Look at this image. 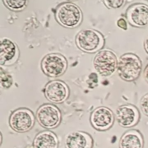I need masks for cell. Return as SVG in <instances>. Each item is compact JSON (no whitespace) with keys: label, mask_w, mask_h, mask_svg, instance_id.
Instances as JSON below:
<instances>
[{"label":"cell","mask_w":148,"mask_h":148,"mask_svg":"<svg viewBox=\"0 0 148 148\" xmlns=\"http://www.w3.org/2000/svg\"><path fill=\"white\" fill-rule=\"evenodd\" d=\"M127 18L129 23L137 27H144L148 24V6L139 3L128 10Z\"/></svg>","instance_id":"cell-12"},{"label":"cell","mask_w":148,"mask_h":148,"mask_svg":"<svg viewBox=\"0 0 148 148\" xmlns=\"http://www.w3.org/2000/svg\"><path fill=\"white\" fill-rule=\"evenodd\" d=\"M36 117L39 124L47 129L57 127L61 121L60 110L51 104H45L40 107L36 112Z\"/></svg>","instance_id":"cell-5"},{"label":"cell","mask_w":148,"mask_h":148,"mask_svg":"<svg viewBox=\"0 0 148 148\" xmlns=\"http://www.w3.org/2000/svg\"><path fill=\"white\" fill-rule=\"evenodd\" d=\"M144 46H145V49H146V51L148 53V37L146 39V40H145Z\"/></svg>","instance_id":"cell-22"},{"label":"cell","mask_w":148,"mask_h":148,"mask_svg":"<svg viewBox=\"0 0 148 148\" xmlns=\"http://www.w3.org/2000/svg\"><path fill=\"white\" fill-rule=\"evenodd\" d=\"M76 42L78 47L84 52L94 53L101 49L104 40L100 33L94 29L82 30L77 34Z\"/></svg>","instance_id":"cell-3"},{"label":"cell","mask_w":148,"mask_h":148,"mask_svg":"<svg viewBox=\"0 0 148 148\" xmlns=\"http://www.w3.org/2000/svg\"><path fill=\"white\" fill-rule=\"evenodd\" d=\"M67 62L63 56L58 54L46 56L41 62V68L44 73L50 77H57L66 71Z\"/></svg>","instance_id":"cell-7"},{"label":"cell","mask_w":148,"mask_h":148,"mask_svg":"<svg viewBox=\"0 0 148 148\" xmlns=\"http://www.w3.org/2000/svg\"><path fill=\"white\" fill-rule=\"evenodd\" d=\"M90 123L98 131H105L112 127L114 122V116L111 110L101 107L96 109L90 116Z\"/></svg>","instance_id":"cell-8"},{"label":"cell","mask_w":148,"mask_h":148,"mask_svg":"<svg viewBox=\"0 0 148 148\" xmlns=\"http://www.w3.org/2000/svg\"><path fill=\"white\" fill-rule=\"evenodd\" d=\"M144 138L137 130H130L125 132L119 143V148H143Z\"/></svg>","instance_id":"cell-13"},{"label":"cell","mask_w":148,"mask_h":148,"mask_svg":"<svg viewBox=\"0 0 148 148\" xmlns=\"http://www.w3.org/2000/svg\"><path fill=\"white\" fill-rule=\"evenodd\" d=\"M144 77H145V80L147 81L148 83V65L146 67L144 71Z\"/></svg>","instance_id":"cell-21"},{"label":"cell","mask_w":148,"mask_h":148,"mask_svg":"<svg viewBox=\"0 0 148 148\" xmlns=\"http://www.w3.org/2000/svg\"><path fill=\"white\" fill-rule=\"evenodd\" d=\"M57 21L65 27H76L81 24L83 19L82 12L78 6L71 2L60 4L56 10Z\"/></svg>","instance_id":"cell-1"},{"label":"cell","mask_w":148,"mask_h":148,"mask_svg":"<svg viewBox=\"0 0 148 148\" xmlns=\"http://www.w3.org/2000/svg\"><path fill=\"white\" fill-rule=\"evenodd\" d=\"M66 148H93L94 141L90 134L83 131H74L65 137Z\"/></svg>","instance_id":"cell-11"},{"label":"cell","mask_w":148,"mask_h":148,"mask_svg":"<svg viewBox=\"0 0 148 148\" xmlns=\"http://www.w3.org/2000/svg\"><path fill=\"white\" fill-rule=\"evenodd\" d=\"M140 107L143 114L148 116V94H146L142 98Z\"/></svg>","instance_id":"cell-18"},{"label":"cell","mask_w":148,"mask_h":148,"mask_svg":"<svg viewBox=\"0 0 148 148\" xmlns=\"http://www.w3.org/2000/svg\"><path fill=\"white\" fill-rule=\"evenodd\" d=\"M7 82H8L9 84L11 86V84H12V79H11V77L10 76L8 75H3V77H1V85L3 87L9 88Z\"/></svg>","instance_id":"cell-19"},{"label":"cell","mask_w":148,"mask_h":148,"mask_svg":"<svg viewBox=\"0 0 148 148\" xmlns=\"http://www.w3.org/2000/svg\"><path fill=\"white\" fill-rule=\"evenodd\" d=\"M59 142L56 134L50 130L38 133L33 141V148H58Z\"/></svg>","instance_id":"cell-14"},{"label":"cell","mask_w":148,"mask_h":148,"mask_svg":"<svg viewBox=\"0 0 148 148\" xmlns=\"http://www.w3.org/2000/svg\"><path fill=\"white\" fill-rule=\"evenodd\" d=\"M68 94L67 87L61 81H52L48 83L45 87V96L52 102L60 103L64 101Z\"/></svg>","instance_id":"cell-10"},{"label":"cell","mask_w":148,"mask_h":148,"mask_svg":"<svg viewBox=\"0 0 148 148\" xmlns=\"http://www.w3.org/2000/svg\"><path fill=\"white\" fill-rule=\"evenodd\" d=\"M1 143H2V136L1 133Z\"/></svg>","instance_id":"cell-23"},{"label":"cell","mask_w":148,"mask_h":148,"mask_svg":"<svg viewBox=\"0 0 148 148\" xmlns=\"http://www.w3.org/2000/svg\"><path fill=\"white\" fill-rule=\"evenodd\" d=\"M67 1H76L77 0H67Z\"/></svg>","instance_id":"cell-24"},{"label":"cell","mask_w":148,"mask_h":148,"mask_svg":"<svg viewBox=\"0 0 148 148\" xmlns=\"http://www.w3.org/2000/svg\"><path fill=\"white\" fill-rule=\"evenodd\" d=\"M141 70V61L134 54H125L119 59L117 71L121 78L125 81H134L139 77Z\"/></svg>","instance_id":"cell-2"},{"label":"cell","mask_w":148,"mask_h":148,"mask_svg":"<svg viewBox=\"0 0 148 148\" xmlns=\"http://www.w3.org/2000/svg\"><path fill=\"white\" fill-rule=\"evenodd\" d=\"M117 25L123 29H127V25L126 21L123 18H120L117 21Z\"/></svg>","instance_id":"cell-20"},{"label":"cell","mask_w":148,"mask_h":148,"mask_svg":"<svg viewBox=\"0 0 148 148\" xmlns=\"http://www.w3.org/2000/svg\"><path fill=\"white\" fill-rule=\"evenodd\" d=\"M94 66L101 75L109 76L115 72L117 68L116 56L110 50L100 51L95 57Z\"/></svg>","instance_id":"cell-6"},{"label":"cell","mask_w":148,"mask_h":148,"mask_svg":"<svg viewBox=\"0 0 148 148\" xmlns=\"http://www.w3.org/2000/svg\"><path fill=\"white\" fill-rule=\"evenodd\" d=\"M116 116L117 122L123 127H132L140 121V113L132 105H124L119 107L116 110Z\"/></svg>","instance_id":"cell-9"},{"label":"cell","mask_w":148,"mask_h":148,"mask_svg":"<svg viewBox=\"0 0 148 148\" xmlns=\"http://www.w3.org/2000/svg\"><path fill=\"white\" fill-rule=\"evenodd\" d=\"M11 128L17 133H23L31 130L35 124L32 112L27 109H19L13 112L9 118Z\"/></svg>","instance_id":"cell-4"},{"label":"cell","mask_w":148,"mask_h":148,"mask_svg":"<svg viewBox=\"0 0 148 148\" xmlns=\"http://www.w3.org/2000/svg\"><path fill=\"white\" fill-rule=\"evenodd\" d=\"M0 62L1 65L12 60L16 55L17 48L14 42L8 39H4L1 42Z\"/></svg>","instance_id":"cell-15"},{"label":"cell","mask_w":148,"mask_h":148,"mask_svg":"<svg viewBox=\"0 0 148 148\" xmlns=\"http://www.w3.org/2000/svg\"><path fill=\"white\" fill-rule=\"evenodd\" d=\"M126 0H104V3L110 8L118 9L125 4Z\"/></svg>","instance_id":"cell-17"},{"label":"cell","mask_w":148,"mask_h":148,"mask_svg":"<svg viewBox=\"0 0 148 148\" xmlns=\"http://www.w3.org/2000/svg\"><path fill=\"white\" fill-rule=\"evenodd\" d=\"M28 0H2L3 4L7 8L14 11L23 10L28 3Z\"/></svg>","instance_id":"cell-16"}]
</instances>
